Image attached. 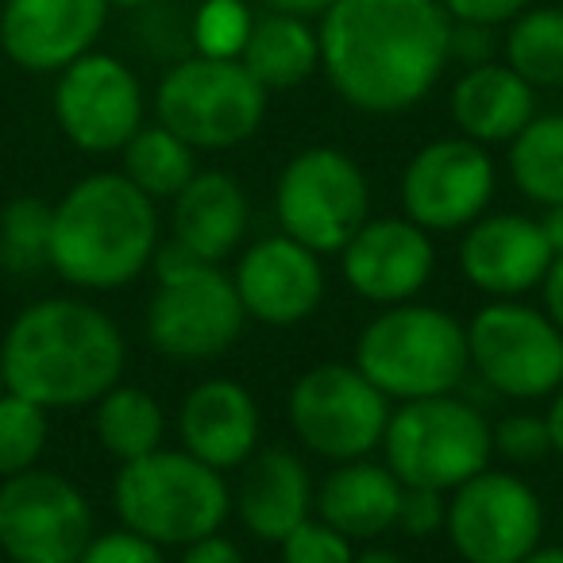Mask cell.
<instances>
[{"label":"cell","mask_w":563,"mask_h":563,"mask_svg":"<svg viewBox=\"0 0 563 563\" xmlns=\"http://www.w3.org/2000/svg\"><path fill=\"white\" fill-rule=\"evenodd\" d=\"M452 16L440 0H336L321 16V70L340 101L371 117L421 104L440 81Z\"/></svg>","instance_id":"6da1fadb"},{"label":"cell","mask_w":563,"mask_h":563,"mask_svg":"<svg viewBox=\"0 0 563 563\" xmlns=\"http://www.w3.org/2000/svg\"><path fill=\"white\" fill-rule=\"evenodd\" d=\"M128 347L117 321L78 298H47L12 321L0 367L4 390L43 409L97 406L124 378Z\"/></svg>","instance_id":"7a4b0ae2"},{"label":"cell","mask_w":563,"mask_h":563,"mask_svg":"<svg viewBox=\"0 0 563 563\" xmlns=\"http://www.w3.org/2000/svg\"><path fill=\"white\" fill-rule=\"evenodd\" d=\"M158 251V209L120 174H89L55 205L51 271L81 290H120Z\"/></svg>","instance_id":"3957f363"},{"label":"cell","mask_w":563,"mask_h":563,"mask_svg":"<svg viewBox=\"0 0 563 563\" xmlns=\"http://www.w3.org/2000/svg\"><path fill=\"white\" fill-rule=\"evenodd\" d=\"M355 367L398 401L455 394L471 371L467 329L432 306H386L383 317L360 332Z\"/></svg>","instance_id":"277c9868"},{"label":"cell","mask_w":563,"mask_h":563,"mask_svg":"<svg viewBox=\"0 0 563 563\" xmlns=\"http://www.w3.org/2000/svg\"><path fill=\"white\" fill-rule=\"evenodd\" d=\"M112 506H117L124 529L166 544H194L212 532L232 514V494H228L220 471L194 460L189 452H158L132 460L120 467L112 486Z\"/></svg>","instance_id":"5b68a950"},{"label":"cell","mask_w":563,"mask_h":563,"mask_svg":"<svg viewBox=\"0 0 563 563\" xmlns=\"http://www.w3.org/2000/svg\"><path fill=\"white\" fill-rule=\"evenodd\" d=\"M383 452L401 486L444 494L490 467L494 424L455 394L401 401L398 413L390 409Z\"/></svg>","instance_id":"8992f818"},{"label":"cell","mask_w":563,"mask_h":563,"mask_svg":"<svg viewBox=\"0 0 563 563\" xmlns=\"http://www.w3.org/2000/svg\"><path fill=\"white\" fill-rule=\"evenodd\" d=\"M155 112L194 151H232L263 128L266 89L240 58L189 55L163 74Z\"/></svg>","instance_id":"52a82bcc"},{"label":"cell","mask_w":563,"mask_h":563,"mask_svg":"<svg viewBox=\"0 0 563 563\" xmlns=\"http://www.w3.org/2000/svg\"><path fill=\"white\" fill-rule=\"evenodd\" d=\"M282 232L317 255L344 251L371 220V189L360 163L340 147H306L286 163L274 189Z\"/></svg>","instance_id":"ba28073f"},{"label":"cell","mask_w":563,"mask_h":563,"mask_svg":"<svg viewBox=\"0 0 563 563\" xmlns=\"http://www.w3.org/2000/svg\"><path fill=\"white\" fill-rule=\"evenodd\" d=\"M467 347L478 378L514 401L548 398L563 386V332L517 298L478 309L467 324Z\"/></svg>","instance_id":"9c48e42d"},{"label":"cell","mask_w":563,"mask_h":563,"mask_svg":"<svg viewBox=\"0 0 563 563\" xmlns=\"http://www.w3.org/2000/svg\"><path fill=\"white\" fill-rule=\"evenodd\" d=\"M390 398L360 367L321 363L290 390V424L298 440L324 460H367L383 444Z\"/></svg>","instance_id":"30bf717a"},{"label":"cell","mask_w":563,"mask_h":563,"mask_svg":"<svg viewBox=\"0 0 563 563\" xmlns=\"http://www.w3.org/2000/svg\"><path fill=\"white\" fill-rule=\"evenodd\" d=\"M93 537V506L58 471L0 483V548L12 563H78Z\"/></svg>","instance_id":"8fae6325"},{"label":"cell","mask_w":563,"mask_h":563,"mask_svg":"<svg viewBox=\"0 0 563 563\" xmlns=\"http://www.w3.org/2000/svg\"><path fill=\"white\" fill-rule=\"evenodd\" d=\"M463 563H521L544 537V506L525 478L478 471L452 490L444 521Z\"/></svg>","instance_id":"7c38bea8"},{"label":"cell","mask_w":563,"mask_h":563,"mask_svg":"<svg viewBox=\"0 0 563 563\" xmlns=\"http://www.w3.org/2000/svg\"><path fill=\"white\" fill-rule=\"evenodd\" d=\"M243 301L220 263H201L178 278L158 282L147 306V336L163 355L205 363L224 355L243 332Z\"/></svg>","instance_id":"4fadbf2b"},{"label":"cell","mask_w":563,"mask_h":563,"mask_svg":"<svg viewBox=\"0 0 563 563\" xmlns=\"http://www.w3.org/2000/svg\"><path fill=\"white\" fill-rule=\"evenodd\" d=\"M55 120L86 155L124 151L143 128V86L117 55L89 51L58 74Z\"/></svg>","instance_id":"5bb4252c"},{"label":"cell","mask_w":563,"mask_h":563,"mask_svg":"<svg viewBox=\"0 0 563 563\" xmlns=\"http://www.w3.org/2000/svg\"><path fill=\"white\" fill-rule=\"evenodd\" d=\"M494 158L467 135L432 140L401 174V205L424 232H455L475 224L494 197Z\"/></svg>","instance_id":"9a60e30c"},{"label":"cell","mask_w":563,"mask_h":563,"mask_svg":"<svg viewBox=\"0 0 563 563\" xmlns=\"http://www.w3.org/2000/svg\"><path fill=\"white\" fill-rule=\"evenodd\" d=\"M243 313L266 329H294L324 301V271L317 251L290 235H266L243 251L232 274Z\"/></svg>","instance_id":"2e32d148"},{"label":"cell","mask_w":563,"mask_h":563,"mask_svg":"<svg viewBox=\"0 0 563 563\" xmlns=\"http://www.w3.org/2000/svg\"><path fill=\"white\" fill-rule=\"evenodd\" d=\"M109 9V0H4L0 47L27 74H63L93 51Z\"/></svg>","instance_id":"e0dca14e"},{"label":"cell","mask_w":563,"mask_h":563,"mask_svg":"<svg viewBox=\"0 0 563 563\" xmlns=\"http://www.w3.org/2000/svg\"><path fill=\"white\" fill-rule=\"evenodd\" d=\"M340 255H344L347 286L375 306L413 301L429 286L437 263L429 232L409 217L367 220Z\"/></svg>","instance_id":"ac0fdd59"},{"label":"cell","mask_w":563,"mask_h":563,"mask_svg":"<svg viewBox=\"0 0 563 563\" xmlns=\"http://www.w3.org/2000/svg\"><path fill=\"white\" fill-rule=\"evenodd\" d=\"M552 243H548L540 220L521 212H494L467 224L460 243V266L475 290L490 298H521L525 290L540 286L552 266Z\"/></svg>","instance_id":"d6986e66"},{"label":"cell","mask_w":563,"mask_h":563,"mask_svg":"<svg viewBox=\"0 0 563 563\" xmlns=\"http://www.w3.org/2000/svg\"><path fill=\"white\" fill-rule=\"evenodd\" d=\"M181 452L209 463L212 471H232L255 455L258 406L251 390L232 378H212L186 394L178 409Z\"/></svg>","instance_id":"ffe728a7"},{"label":"cell","mask_w":563,"mask_h":563,"mask_svg":"<svg viewBox=\"0 0 563 563\" xmlns=\"http://www.w3.org/2000/svg\"><path fill=\"white\" fill-rule=\"evenodd\" d=\"M240 521L266 544H282L313 509L309 471L290 448H263L247 460V475L232 501Z\"/></svg>","instance_id":"44dd1931"},{"label":"cell","mask_w":563,"mask_h":563,"mask_svg":"<svg viewBox=\"0 0 563 563\" xmlns=\"http://www.w3.org/2000/svg\"><path fill=\"white\" fill-rule=\"evenodd\" d=\"M448 109L460 135L490 147V143H509L537 117V89L509 63H483L460 74Z\"/></svg>","instance_id":"7402d4cb"},{"label":"cell","mask_w":563,"mask_h":563,"mask_svg":"<svg viewBox=\"0 0 563 563\" xmlns=\"http://www.w3.org/2000/svg\"><path fill=\"white\" fill-rule=\"evenodd\" d=\"M401 478L386 463L347 460L332 471L317 490V517L340 529L347 540H371L398 529L401 509Z\"/></svg>","instance_id":"603a6c76"},{"label":"cell","mask_w":563,"mask_h":563,"mask_svg":"<svg viewBox=\"0 0 563 563\" xmlns=\"http://www.w3.org/2000/svg\"><path fill=\"white\" fill-rule=\"evenodd\" d=\"M247 194L224 170H197L174 197V240L186 243L205 263L232 255L247 235Z\"/></svg>","instance_id":"cb8c5ba5"},{"label":"cell","mask_w":563,"mask_h":563,"mask_svg":"<svg viewBox=\"0 0 563 563\" xmlns=\"http://www.w3.org/2000/svg\"><path fill=\"white\" fill-rule=\"evenodd\" d=\"M240 63L251 70V78L274 93V89H298L301 81L313 78L321 66V40L317 27L301 16L286 12H266L251 27V40L243 47Z\"/></svg>","instance_id":"d4e9b609"},{"label":"cell","mask_w":563,"mask_h":563,"mask_svg":"<svg viewBox=\"0 0 563 563\" xmlns=\"http://www.w3.org/2000/svg\"><path fill=\"white\" fill-rule=\"evenodd\" d=\"M93 429L97 440L104 444V452L117 455L120 463L143 460V455L163 448V406L147 390H140V386L117 383L97 401Z\"/></svg>","instance_id":"484cf974"},{"label":"cell","mask_w":563,"mask_h":563,"mask_svg":"<svg viewBox=\"0 0 563 563\" xmlns=\"http://www.w3.org/2000/svg\"><path fill=\"white\" fill-rule=\"evenodd\" d=\"M509 174L529 201L563 205V112L532 117L509 140Z\"/></svg>","instance_id":"4316f807"},{"label":"cell","mask_w":563,"mask_h":563,"mask_svg":"<svg viewBox=\"0 0 563 563\" xmlns=\"http://www.w3.org/2000/svg\"><path fill=\"white\" fill-rule=\"evenodd\" d=\"M120 155H124V178L140 186L151 201L163 197L174 201L197 174V151L163 124L140 128Z\"/></svg>","instance_id":"83f0119b"},{"label":"cell","mask_w":563,"mask_h":563,"mask_svg":"<svg viewBox=\"0 0 563 563\" xmlns=\"http://www.w3.org/2000/svg\"><path fill=\"white\" fill-rule=\"evenodd\" d=\"M506 63L532 89L563 86V4L529 9L509 24Z\"/></svg>","instance_id":"f1b7e54d"},{"label":"cell","mask_w":563,"mask_h":563,"mask_svg":"<svg viewBox=\"0 0 563 563\" xmlns=\"http://www.w3.org/2000/svg\"><path fill=\"white\" fill-rule=\"evenodd\" d=\"M55 205L43 197H16L0 212V266L12 274H40L51 266Z\"/></svg>","instance_id":"f546056e"},{"label":"cell","mask_w":563,"mask_h":563,"mask_svg":"<svg viewBox=\"0 0 563 563\" xmlns=\"http://www.w3.org/2000/svg\"><path fill=\"white\" fill-rule=\"evenodd\" d=\"M47 409L20 394H0V478L32 471L47 448Z\"/></svg>","instance_id":"4dcf8cb0"},{"label":"cell","mask_w":563,"mask_h":563,"mask_svg":"<svg viewBox=\"0 0 563 563\" xmlns=\"http://www.w3.org/2000/svg\"><path fill=\"white\" fill-rule=\"evenodd\" d=\"M255 16L243 0H201L189 20V43L205 58H240Z\"/></svg>","instance_id":"1f68e13d"},{"label":"cell","mask_w":563,"mask_h":563,"mask_svg":"<svg viewBox=\"0 0 563 563\" xmlns=\"http://www.w3.org/2000/svg\"><path fill=\"white\" fill-rule=\"evenodd\" d=\"M282 563H355V552L344 532L321 517H309L282 540Z\"/></svg>","instance_id":"d6a6232c"},{"label":"cell","mask_w":563,"mask_h":563,"mask_svg":"<svg viewBox=\"0 0 563 563\" xmlns=\"http://www.w3.org/2000/svg\"><path fill=\"white\" fill-rule=\"evenodd\" d=\"M494 452L506 455L509 463H537L552 452L548 421L532 413H509L494 424Z\"/></svg>","instance_id":"836d02e7"},{"label":"cell","mask_w":563,"mask_h":563,"mask_svg":"<svg viewBox=\"0 0 563 563\" xmlns=\"http://www.w3.org/2000/svg\"><path fill=\"white\" fill-rule=\"evenodd\" d=\"M78 563H166V560L155 540L140 537L132 529H117L89 540V548L81 552Z\"/></svg>","instance_id":"e575fe53"},{"label":"cell","mask_w":563,"mask_h":563,"mask_svg":"<svg viewBox=\"0 0 563 563\" xmlns=\"http://www.w3.org/2000/svg\"><path fill=\"white\" fill-rule=\"evenodd\" d=\"M448 521V501L440 490H424V486H406L398 509V529L409 537H432L440 525Z\"/></svg>","instance_id":"d590c367"},{"label":"cell","mask_w":563,"mask_h":563,"mask_svg":"<svg viewBox=\"0 0 563 563\" xmlns=\"http://www.w3.org/2000/svg\"><path fill=\"white\" fill-rule=\"evenodd\" d=\"M444 12L455 24H483V27H501L514 24L521 12H529L532 0H440Z\"/></svg>","instance_id":"8d00e7d4"},{"label":"cell","mask_w":563,"mask_h":563,"mask_svg":"<svg viewBox=\"0 0 563 563\" xmlns=\"http://www.w3.org/2000/svg\"><path fill=\"white\" fill-rule=\"evenodd\" d=\"M494 27H483V24H455L452 20V35H448V58L471 66H483V63H494Z\"/></svg>","instance_id":"74e56055"},{"label":"cell","mask_w":563,"mask_h":563,"mask_svg":"<svg viewBox=\"0 0 563 563\" xmlns=\"http://www.w3.org/2000/svg\"><path fill=\"white\" fill-rule=\"evenodd\" d=\"M181 563H243V555H240V548H235L232 540L220 537V532H212V537L186 544Z\"/></svg>","instance_id":"f35d334b"},{"label":"cell","mask_w":563,"mask_h":563,"mask_svg":"<svg viewBox=\"0 0 563 563\" xmlns=\"http://www.w3.org/2000/svg\"><path fill=\"white\" fill-rule=\"evenodd\" d=\"M540 290H544V313H548V321H552L555 329L563 332V255L552 258V266H548L544 282H540Z\"/></svg>","instance_id":"ab89813d"},{"label":"cell","mask_w":563,"mask_h":563,"mask_svg":"<svg viewBox=\"0 0 563 563\" xmlns=\"http://www.w3.org/2000/svg\"><path fill=\"white\" fill-rule=\"evenodd\" d=\"M271 12H286V16H301V20H321L324 12L336 4V0H263Z\"/></svg>","instance_id":"60d3db41"},{"label":"cell","mask_w":563,"mask_h":563,"mask_svg":"<svg viewBox=\"0 0 563 563\" xmlns=\"http://www.w3.org/2000/svg\"><path fill=\"white\" fill-rule=\"evenodd\" d=\"M544 421H548V437H552V452L563 455V386L552 394V406H548Z\"/></svg>","instance_id":"b9f144b4"},{"label":"cell","mask_w":563,"mask_h":563,"mask_svg":"<svg viewBox=\"0 0 563 563\" xmlns=\"http://www.w3.org/2000/svg\"><path fill=\"white\" fill-rule=\"evenodd\" d=\"M540 228H544L548 243H552V255H563V205H552V209H544V220H540Z\"/></svg>","instance_id":"7bdbcfd3"},{"label":"cell","mask_w":563,"mask_h":563,"mask_svg":"<svg viewBox=\"0 0 563 563\" xmlns=\"http://www.w3.org/2000/svg\"><path fill=\"white\" fill-rule=\"evenodd\" d=\"M355 563H406L398 552H390V548H367V552L355 555Z\"/></svg>","instance_id":"ee69618b"},{"label":"cell","mask_w":563,"mask_h":563,"mask_svg":"<svg viewBox=\"0 0 563 563\" xmlns=\"http://www.w3.org/2000/svg\"><path fill=\"white\" fill-rule=\"evenodd\" d=\"M521 563H563V548H532Z\"/></svg>","instance_id":"f6af8a7d"},{"label":"cell","mask_w":563,"mask_h":563,"mask_svg":"<svg viewBox=\"0 0 563 563\" xmlns=\"http://www.w3.org/2000/svg\"><path fill=\"white\" fill-rule=\"evenodd\" d=\"M112 9H147V4H155V0H109Z\"/></svg>","instance_id":"bcb514c9"},{"label":"cell","mask_w":563,"mask_h":563,"mask_svg":"<svg viewBox=\"0 0 563 563\" xmlns=\"http://www.w3.org/2000/svg\"><path fill=\"white\" fill-rule=\"evenodd\" d=\"M0 394H4V367H0Z\"/></svg>","instance_id":"7dc6e473"}]
</instances>
